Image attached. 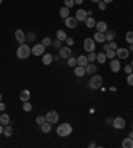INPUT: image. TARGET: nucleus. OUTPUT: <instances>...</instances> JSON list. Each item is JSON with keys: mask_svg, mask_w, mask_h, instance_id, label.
Segmentation results:
<instances>
[{"mask_svg": "<svg viewBox=\"0 0 133 148\" xmlns=\"http://www.w3.org/2000/svg\"><path fill=\"white\" fill-rule=\"evenodd\" d=\"M1 1H3V0H0V5H1Z\"/></svg>", "mask_w": 133, "mask_h": 148, "instance_id": "4d7b16f0", "label": "nucleus"}, {"mask_svg": "<svg viewBox=\"0 0 133 148\" xmlns=\"http://www.w3.org/2000/svg\"><path fill=\"white\" fill-rule=\"evenodd\" d=\"M116 56L118 59H128L129 56V50L128 48H124V47H118L116 50Z\"/></svg>", "mask_w": 133, "mask_h": 148, "instance_id": "6e6552de", "label": "nucleus"}, {"mask_svg": "<svg viewBox=\"0 0 133 148\" xmlns=\"http://www.w3.org/2000/svg\"><path fill=\"white\" fill-rule=\"evenodd\" d=\"M23 109L25 111V112H31V111H32V104H31V103H28V101H24Z\"/></svg>", "mask_w": 133, "mask_h": 148, "instance_id": "2f4dec72", "label": "nucleus"}, {"mask_svg": "<svg viewBox=\"0 0 133 148\" xmlns=\"http://www.w3.org/2000/svg\"><path fill=\"white\" fill-rule=\"evenodd\" d=\"M106 124L112 125V124H113V119H110V117H109V119H106Z\"/></svg>", "mask_w": 133, "mask_h": 148, "instance_id": "a18cd8bd", "label": "nucleus"}, {"mask_svg": "<svg viewBox=\"0 0 133 148\" xmlns=\"http://www.w3.org/2000/svg\"><path fill=\"white\" fill-rule=\"evenodd\" d=\"M109 50V44H104V52Z\"/></svg>", "mask_w": 133, "mask_h": 148, "instance_id": "de8ad7c7", "label": "nucleus"}, {"mask_svg": "<svg viewBox=\"0 0 133 148\" xmlns=\"http://www.w3.org/2000/svg\"><path fill=\"white\" fill-rule=\"evenodd\" d=\"M96 71H97V67H96L95 64H88V66L85 67V72H87L88 75H91V74H95Z\"/></svg>", "mask_w": 133, "mask_h": 148, "instance_id": "b1692460", "label": "nucleus"}, {"mask_svg": "<svg viewBox=\"0 0 133 148\" xmlns=\"http://www.w3.org/2000/svg\"><path fill=\"white\" fill-rule=\"evenodd\" d=\"M44 121H47L45 116H37V117H36V123H37L39 125H40V124H43Z\"/></svg>", "mask_w": 133, "mask_h": 148, "instance_id": "4c0bfd02", "label": "nucleus"}, {"mask_svg": "<svg viewBox=\"0 0 133 148\" xmlns=\"http://www.w3.org/2000/svg\"><path fill=\"white\" fill-rule=\"evenodd\" d=\"M117 44H116V43H114V42H113V40H112V42H109V50H113V51H116V50H117Z\"/></svg>", "mask_w": 133, "mask_h": 148, "instance_id": "37998d69", "label": "nucleus"}, {"mask_svg": "<svg viewBox=\"0 0 133 148\" xmlns=\"http://www.w3.org/2000/svg\"><path fill=\"white\" fill-rule=\"evenodd\" d=\"M76 64H77V60L75 58H68V66L69 67H76Z\"/></svg>", "mask_w": 133, "mask_h": 148, "instance_id": "f704fd0d", "label": "nucleus"}, {"mask_svg": "<svg viewBox=\"0 0 133 148\" xmlns=\"http://www.w3.org/2000/svg\"><path fill=\"white\" fill-rule=\"evenodd\" d=\"M91 1H93V3H99V1H101V0H91Z\"/></svg>", "mask_w": 133, "mask_h": 148, "instance_id": "864d4df0", "label": "nucleus"}, {"mask_svg": "<svg viewBox=\"0 0 133 148\" xmlns=\"http://www.w3.org/2000/svg\"><path fill=\"white\" fill-rule=\"evenodd\" d=\"M71 55H72V51H71L69 47H61L60 48V58L68 59V58H71Z\"/></svg>", "mask_w": 133, "mask_h": 148, "instance_id": "ddd939ff", "label": "nucleus"}, {"mask_svg": "<svg viewBox=\"0 0 133 148\" xmlns=\"http://www.w3.org/2000/svg\"><path fill=\"white\" fill-rule=\"evenodd\" d=\"M84 0H75V4H83Z\"/></svg>", "mask_w": 133, "mask_h": 148, "instance_id": "8fccbe9b", "label": "nucleus"}, {"mask_svg": "<svg viewBox=\"0 0 133 148\" xmlns=\"http://www.w3.org/2000/svg\"><path fill=\"white\" fill-rule=\"evenodd\" d=\"M60 16L63 17V19H67L69 16V8H67V7H63L60 9Z\"/></svg>", "mask_w": 133, "mask_h": 148, "instance_id": "cd10ccee", "label": "nucleus"}, {"mask_svg": "<svg viewBox=\"0 0 133 148\" xmlns=\"http://www.w3.org/2000/svg\"><path fill=\"white\" fill-rule=\"evenodd\" d=\"M103 86V78L100 75H93L91 79H89V83H88V87L91 90H99Z\"/></svg>", "mask_w": 133, "mask_h": 148, "instance_id": "7ed1b4c3", "label": "nucleus"}, {"mask_svg": "<svg viewBox=\"0 0 133 148\" xmlns=\"http://www.w3.org/2000/svg\"><path fill=\"white\" fill-rule=\"evenodd\" d=\"M125 40H126V43L133 44V31H128V32H126Z\"/></svg>", "mask_w": 133, "mask_h": 148, "instance_id": "c85d7f7f", "label": "nucleus"}, {"mask_svg": "<svg viewBox=\"0 0 133 148\" xmlns=\"http://www.w3.org/2000/svg\"><path fill=\"white\" fill-rule=\"evenodd\" d=\"M96 60L100 63V64H104L105 63V60H106V55H105V52H99V55L96 56Z\"/></svg>", "mask_w": 133, "mask_h": 148, "instance_id": "a878e982", "label": "nucleus"}, {"mask_svg": "<svg viewBox=\"0 0 133 148\" xmlns=\"http://www.w3.org/2000/svg\"><path fill=\"white\" fill-rule=\"evenodd\" d=\"M103 1H105V3L108 4V3H112V1H113V0H103Z\"/></svg>", "mask_w": 133, "mask_h": 148, "instance_id": "3c124183", "label": "nucleus"}, {"mask_svg": "<svg viewBox=\"0 0 133 148\" xmlns=\"http://www.w3.org/2000/svg\"><path fill=\"white\" fill-rule=\"evenodd\" d=\"M114 36H116V33H114V31H106V33H105V39L108 40V42H112V40L114 39Z\"/></svg>", "mask_w": 133, "mask_h": 148, "instance_id": "c756f323", "label": "nucleus"}, {"mask_svg": "<svg viewBox=\"0 0 133 148\" xmlns=\"http://www.w3.org/2000/svg\"><path fill=\"white\" fill-rule=\"evenodd\" d=\"M128 137H130V139H133V132H129V136Z\"/></svg>", "mask_w": 133, "mask_h": 148, "instance_id": "603ef678", "label": "nucleus"}, {"mask_svg": "<svg viewBox=\"0 0 133 148\" xmlns=\"http://www.w3.org/2000/svg\"><path fill=\"white\" fill-rule=\"evenodd\" d=\"M40 129H41L43 133H49L52 127H51V123L49 121H44L43 124H40Z\"/></svg>", "mask_w": 133, "mask_h": 148, "instance_id": "dca6fc26", "label": "nucleus"}, {"mask_svg": "<svg viewBox=\"0 0 133 148\" xmlns=\"http://www.w3.org/2000/svg\"><path fill=\"white\" fill-rule=\"evenodd\" d=\"M76 60H77V64H79V66H81V67H87L88 64H89V62H88V58H87V56H84V55H80Z\"/></svg>", "mask_w": 133, "mask_h": 148, "instance_id": "2eb2a0df", "label": "nucleus"}, {"mask_svg": "<svg viewBox=\"0 0 133 148\" xmlns=\"http://www.w3.org/2000/svg\"><path fill=\"white\" fill-rule=\"evenodd\" d=\"M35 39H36L35 32H28V35H27V40H28V42H33Z\"/></svg>", "mask_w": 133, "mask_h": 148, "instance_id": "e433bc0d", "label": "nucleus"}, {"mask_svg": "<svg viewBox=\"0 0 133 148\" xmlns=\"http://www.w3.org/2000/svg\"><path fill=\"white\" fill-rule=\"evenodd\" d=\"M93 40L97 42V43H105L106 39H105V33L104 32H95V36H93Z\"/></svg>", "mask_w": 133, "mask_h": 148, "instance_id": "4468645a", "label": "nucleus"}, {"mask_svg": "<svg viewBox=\"0 0 133 148\" xmlns=\"http://www.w3.org/2000/svg\"><path fill=\"white\" fill-rule=\"evenodd\" d=\"M96 56H97V55L95 54V51H93V52H89V55L87 56V58H88V62H89V63L95 62V60H96Z\"/></svg>", "mask_w": 133, "mask_h": 148, "instance_id": "72a5a7b5", "label": "nucleus"}, {"mask_svg": "<svg viewBox=\"0 0 133 148\" xmlns=\"http://www.w3.org/2000/svg\"><path fill=\"white\" fill-rule=\"evenodd\" d=\"M52 46L55 48H61V42L59 39H56V40H53L52 42Z\"/></svg>", "mask_w": 133, "mask_h": 148, "instance_id": "58836bf2", "label": "nucleus"}, {"mask_svg": "<svg viewBox=\"0 0 133 148\" xmlns=\"http://www.w3.org/2000/svg\"><path fill=\"white\" fill-rule=\"evenodd\" d=\"M3 131H4V125H3V124H0V135L3 133Z\"/></svg>", "mask_w": 133, "mask_h": 148, "instance_id": "09e8293b", "label": "nucleus"}, {"mask_svg": "<svg viewBox=\"0 0 133 148\" xmlns=\"http://www.w3.org/2000/svg\"><path fill=\"white\" fill-rule=\"evenodd\" d=\"M124 71H125L126 74H132V71H133V67L130 66V64H126V66L124 67Z\"/></svg>", "mask_w": 133, "mask_h": 148, "instance_id": "ea45409f", "label": "nucleus"}, {"mask_svg": "<svg viewBox=\"0 0 133 148\" xmlns=\"http://www.w3.org/2000/svg\"><path fill=\"white\" fill-rule=\"evenodd\" d=\"M105 55H106V59H114V56H116V51H113V50H108V51H105Z\"/></svg>", "mask_w": 133, "mask_h": 148, "instance_id": "7c9ffc66", "label": "nucleus"}, {"mask_svg": "<svg viewBox=\"0 0 133 148\" xmlns=\"http://www.w3.org/2000/svg\"><path fill=\"white\" fill-rule=\"evenodd\" d=\"M65 42H67V46H68V47H71V46H73V44H75V40H73L72 38H67V40H65Z\"/></svg>", "mask_w": 133, "mask_h": 148, "instance_id": "c03bdc74", "label": "nucleus"}, {"mask_svg": "<svg viewBox=\"0 0 133 148\" xmlns=\"http://www.w3.org/2000/svg\"><path fill=\"white\" fill-rule=\"evenodd\" d=\"M56 39H59L60 42H65L67 40V33H65L63 29H59L56 32Z\"/></svg>", "mask_w": 133, "mask_h": 148, "instance_id": "5701e85b", "label": "nucleus"}, {"mask_svg": "<svg viewBox=\"0 0 133 148\" xmlns=\"http://www.w3.org/2000/svg\"><path fill=\"white\" fill-rule=\"evenodd\" d=\"M64 4H65V7L71 9L75 5V0H64Z\"/></svg>", "mask_w": 133, "mask_h": 148, "instance_id": "c9c22d12", "label": "nucleus"}, {"mask_svg": "<svg viewBox=\"0 0 133 148\" xmlns=\"http://www.w3.org/2000/svg\"><path fill=\"white\" fill-rule=\"evenodd\" d=\"M79 21H85L88 17V12L85 9H77L76 11V16H75Z\"/></svg>", "mask_w": 133, "mask_h": 148, "instance_id": "9b49d317", "label": "nucleus"}, {"mask_svg": "<svg viewBox=\"0 0 133 148\" xmlns=\"http://www.w3.org/2000/svg\"><path fill=\"white\" fill-rule=\"evenodd\" d=\"M53 60V56L51 54H44L43 55V64H45V66H49Z\"/></svg>", "mask_w": 133, "mask_h": 148, "instance_id": "412c9836", "label": "nucleus"}, {"mask_svg": "<svg viewBox=\"0 0 133 148\" xmlns=\"http://www.w3.org/2000/svg\"><path fill=\"white\" fill-rule=\"evenodd\" d=\"M96 48V42L91 38H87V39L84 40V50L87 51V52H93Z\"/></svg>", "mask_w": 133, "mask_h": 148, "instance_id": "20e7f679", "label": "nucleus"}, {"mask_svg": "<svg viewBox=\"0 0 133 148\" xmlns=\"http://www.w3.org/2000/svg\"><path fill=\"white\" fill-rule=\"evenodd\" d=\"M3 133H4V136H7V137H9L13 133V128H12L11 125H5L4 127V131H3Z\"/></svg>", "mask_w": 133, "mask_h": 148, "instance_id": "bb28decb", "label": "nucleus"}, {"mask_svg": "<svg viewBox=\"0 0 133 148\" xmlns=\"http://www.w3.org/2000/svg\"><path fill=\"white\" fill-rule=\"evenodd\" d=\"M120 68H121V64H120V60H117V59H112L110 60V70H112V72H118L120 71Z\"/></svg>", "mask_w": 133, "mask_h": 148, "instance_id": "f8f14e48", "label": "nucleus"}, {"mask_svg": "<svg viewBox=\"0 0 133 148\" xmlns=\"http://www.w3.org/2000/svg\"><path fill=\"white\" fill-rule=\"evenodd\" d=\"M4 109H5V105H4V103L0 101V111H4Z\"/></svg>", "mask_w": 133, "mask_h": 148, "instance_id": "49530a36", "label": "nucleus"}, {"mask_svg": "<svg viewBox=\"0 0 133 148\" xmlns=\"http://www.w3.org/2000/svg\"><path fill=\"white\" fill-rule=\"evenodd\" d=\"M29 98H31V94H29V91L28 90H24V91H21L20 92V100L23 101H28L29 100Z\"/></svg>", "mask_w": 133, "mask_h": 148, "instance_id": "aec40b11", "label": "nucleus"}, {"mask_svg": "<svg viewBox=\"0 0 133 148\" xmlns=\"http://www.w3.org/2000/svg\"><path fill=\"white\" fill-rule=\"evenodd\" d=\"M85 74H87V72H85V67H81V66L75 67V75H76V76L81 78V76H84Z\"/></svg>", "mask_w": 133, "mask_h": 148, "instance_id": "a211bd4d", "label": "nucleus"}, {"mask_svg": "<svg viewBox=\"0 0 133 148\" xmlns=\"http://www.w3.org/2000/svg\"><path fill=\"white\" fill-rule=\"evenodd\" d=\"M44 51H45V47H44L41 43L35 44L33 47H32V55H35V56H41V55H44Z\"/></svg>", "mask_w": 133, "mask_h": 148, "instance_id": "423d86ee", "label": "nucleus"}, {"mask_svg": "<svg viewBox=\"0 0 133 148\" xmlns=\"http://www.w3.org/2000/svg\"><path fill=\"white\" fill-rule=\"evenodd\" d=\"M41 44L44 46V47H48V46H51V44H52V40H51V38H48V36H47V38H44V39H43Z\"/></svg>", "mask_w": 133, "mask_h": 148, "instance_id": "473e14b6", "label": "nucleus"}, {"mask_svg": "<svg viewBox=\"0 0 133 148\" xmlns=\"http://www.w3.org/2000/svg\"><path fill=\"white\" fill-rule=\"evenodd\" d=\"M121 145H122V148H133V139H130V137L124 139Z\"/></svg>", "mask_w": 133, "mask_h": 148, "instance_id": "393cba45", "label": "nucleus"}, {"mask_svg": "<svg viewBox=\"0 0 133 148\" xmlns=\"http://www.w3.org/2000/svg\"><path fill=\"white\" fill-rule=\"evenodd\" d=\"M130 66H132V67H133V60H132V64H130Z\"/></svg>", "mask_w": 133, "mask_h": 148, "instance_id": "13d9d810", "label": "nucleus"}, {"mask_svg": "<svg viewBox=\"0 0 133 148\" xmlns=\"http://www.w3.org/2000/svg\"><path fill=\"white\" fill-rule=\"evenodd\" d=\"M125 119L124 117H114L113 119V127L116 129H122V128H125Z\"/></svg>", "mask_w": 133, "mask_h": 148, "instance_id": "0eeeda50", "label": "nucleus"}, {"mask_svg": "<svg viewBox=\"0 0 133 148\" xmlns=\"http://www.w3.org/2000/svg\"><path fill=\"white\" fill-rule=\"evenodd\" d=\"M85 25H87L88 28H93L96 27V20L92 17V16H88L87 20H85Z\"/></svg>", "mask_w": 133, "mask_h": 148, "instance_id": "4be33fe9", "label": "nucleus"}, {"mask_svg": "<svg viewBox=\"0 0 133 148\" xmlns=\"http://www.w3.org/2000/svg\"><path fill=\"white\" fill-rule=\"evenodd\" d=\"M56 132H57L59 136L67 137V136H69V135L72 133V125L69 124V123H63V124H60L59 127H57Z\"/></svg>", "mask_w": 133, "mask_h": 148, "instance_id": "f03ea898", "label": "nucleus"}, {"mask_svg": "<svg viewBox=\"0 0 133 148\" xmlns=\"http://www.w3.org/2000/svg\"><path fill=\"white\" fill-rule=\"evenodd\" d=\"M15 39L17 40L20 44H24L27 42V35L24 33L23 29H17V31L15 32Z\"/></svg>", "mask_w": 133, "mask_h": 148, "instance_id": "1a4fd4ad", "label": "nucleus"}, {"mask_svg": "<svg viewBox=\"0 0 133 148\" xmlns=\"http://www.w3.org/2000/svg\"><path fill=\"white\" fill-rule=\"evenodd\" d=\"M1 99H3V96H1V94H0V101H1Z\"/></svg>", "mask_w": 133, "mask_h": 148, "instance_id": "6e6d98bb", "label": "nucleus"}, {"mask_svg": "<svg viewBox=\"0 0 133 148\" xmlns=\"http://www.w3.org/2000/svg\"><path fill=\"white\" fill-rule=\"evenodd\" d=\"M45 119H47V121H49L51 124H55V123L59 121V113H57L56 111H49V112L45 115Z\"/></svg>", "mask_w": 133, "mask_h": 148, "instance_id": "39448f33", "label": "nucleus"}, {"mask_svg": "<svg viewBox=\"0 0 133 148\" xmlns=\"http://www.w3.org/2000/svg\"><path fill=\"white\" fill-rule=\"evenodd\" d=\"M97 4H99L100 9H103V11H105V9H106V3H105V1H103V0H101V1H99Z\"/></svg>", "mask_w": 133, "mask_h": 148, "instance_id": "a19ab883", "label": "nucleus"}, {"mask_svg": "<svg viewBox=\"0 0 133 148\" xmlns=\"http://www.w3.org/2000/svg\"><path fill=\"white\" fill-rule=\"evenodd\" d=\"M130 46V51H133V44H129Z\"/></svg>", "mask_w": 133, "mask_h": 148, "instance_id": "5fc2aeb1", "label": "nucleus"}, {"mask_svg": "<svg viewBox=\"0 0 133 148\" xmlns=\"http://www.w3.org/2000/svg\"><path fill=\"white\" fill-rule=\"evenodd\" d=\"M96 28H97L99 32H104V33L108 31V25H106L105 21H99V23H96Z\"/></svg>", "mask_w": 133, "mask_h": 148, "instance_id": "f3484780", "label": "nucleus"}, {"mask_svg": "<svg viewBox=\"0 0 133 148\" xmlns=\"http://www.w3.org/2000/svg\"><path fill=\"white\" fill-rule=\"evenodd\" d=\"M9 121H11V119H9V115H8V113H3V115L0 116V124H3L4 127L9 124Z\"/></svg>", "mask_w": 133, "mask_h": 148, "instance_id": "6ab92c4d", "label": "nucleus"}, {"mask_svg": "<svg viewBox=\"0 0 133 148\" xmlns=\"http://www.w3.org/2000/svg\"><path fill=\"white\" fill-rule=\"evenodd\" d=\"M126 82H128V84H129V86H133V74H128Z\"/></svg>", "mask_w": 133, "mask_h": 148, "instance_id": "79ce46f5", "label": "nucleus"}, {"mask_svg": "<svg viewBox=\"0 0 133 148\" xmlns=\"http://www.w3.org/2000/svg\"><path fill=\"white\" fill-rule=\"evenodd\" d=\"M64 24L67 25L68 28H76L77 24H79V20L76 19V17H71V16H68L67 19H64Z\"/></svg>", "mask_w": 133, "mask_h": 148, "instance_id": "9d476101", "label": "nucleus"}, {"mask_svg": "<svg viewBox=\"0 0 133 148\" xmlns=\"http://www.w3.org/2000/svg\"><path fill=\"white\" fill-rule=\"evenodd\" d=\"M16 55H17V58L24 60V59L29 58V55H32V48L29 46H27V44H20L17 51H16Z\"/></svg>", "mask_w": 133, "mask_h": 148, "instance_id": "f257e3e1", "label": "nucleus"}]
</instances>
